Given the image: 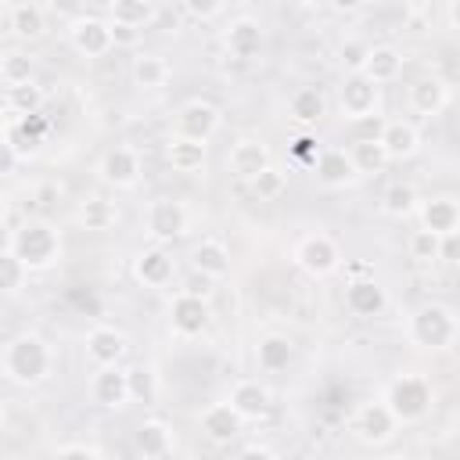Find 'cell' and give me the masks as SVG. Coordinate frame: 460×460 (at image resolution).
<instances>
[{
    "label": "cell",
    "mask_w": 460,
    "mask_h": 460,
    "mask_svg": "<svg viewBox=\"0 0 460 460\" xmlns=\"http://www.w3.org/2000/svg\"><path fill=\"white\" fill-rule=\"evenodd\" d=\"M0 367H4V377L14 381V385H40L50 377L54 370V352L50 345L36 334V331H22L14 334L7 345H4V356H0Z\"/></svg>",
    "instance_id": "6da1fadb"
},
{
    "label": "cell",
    "mask_w": 460,
    "mask_h": 460,
    "mask_svg": "<svg viewBox=\"0 0 460 460\" xmlns=\"http://www.w3.org/2000/svg\"><path fill=\"white\" fill-rule=\"evenodd\" d=\"M7 248L25 262V270H47L61 255V237L47 219H25L18 230H11Z\"/></svg>",
    "instance_id": "7a4b0ae2"
},
{
    "label": "cell",
    "mask_w": 460,
    "mask_h": 460,
    "mask_svg": "<svg viewBox=\"0 0 460 460\" xmlns=\"http://www.w3.org/2000/svg\"><path fill=\"white\" fill-rule=\"evenodd\" d=\"M431 399H435L431 381L420 377V374H399V377L388 385V392H385V406L392 410V417H395L399 424L420 420V417L431 410Z\"/></svg>",
    "instance_id": "3957f363"
},
{
    "label": "cell",
    "mask_w": 460,
    "mask_h": 460,
    "mask_svg": "<svg viewBox=\"0 0 460 460\" xmlns=\"http://www.w3.org/2000/svg\"><path fill=\"white\" fill-rule=\"evenodd\" d=\"M410 341L420 345V349H435V352L438 349H449L456 341V320H453V313L446 305H435V302L413 309V316H410Z\"/></svg>",
    "instance_id": "277c9868"
},
{
    "label": "cell",
    "mask_w": 460,
    "mask_h": 460,
    "mask_svg": "<svg viewBox=\"0 0 460 460\" xmlns=\"http://www.w3.org/2000/svg\"><path fill=\"white\" fill-rule=\"evenodd\" d=\"M295 262H298L309 277H327V273H334V270L341 266V252H338V244H334L331 234L316 230V234L298 237V244H295Z\"/></svg>",
    "instance_id": "5b68a950"
},
{
    "label": "cell",
    "mask_w": 460,
    "mask_h": 460,
    "mask_svg": "<svg viewBox=\"0 0 460 460\" xmlns=\"http://www.w3.org/2000/svg\"><path fill=\"white\" fill-rule=\"evenodd\" d=\"M68 43L83 58H104L115 47L111 22L108 18H97V14H79V18L68 22Z\"/></svg>",
    "instance_id": "8992f818"
},
{
    "label": "cell",
    "mask_w": 460,
    "mask_h": 460,
    "mask_svg": "<svg viewBox=\"0 0 460 460\" xmlns=\"http://www.w3.org/2000/svg\"><path fill=\"white\" fill-rule=\"evenodd\" d=\"M216 129H219V108L208 101H187L176 111V137H183V140L208 144Z\"/></svg>",
    "instance_id": "52a82bcc"
},
{
    "label": "cell",
    "mask_w": 460,
    "mask_h": 460,
    "mask_svg": "<svg viewBox=\"0 0 460 460\" xmlns=\"http://www.w3.org/2000/svg\"><path fill=\"white\" fill-rule=\"evenodd\" d=\"M144 223H147V234L158 244H165V241H172V237H180L187 230V205L176 201V198H155L147 205Z\"/></svg>",
    "instance_id": "ba28073f"
},
{
    "label": "cell",
    "mask_w": 460,
    "mask_h": 460,
    "mask_svg": "<svg viewBox=\"0 0 460 460\" xmlns=\"http://www.w3.org/2000/svg\"><path fill=\"white\" fill-rule=\"evenodd\" d=\"M97 172H101L104 183H111V187H119V190H129V187H137V180H140V151L129 147V144H115L111 151H104Z\"/></svg>",
    "instance_id": "9c48e42d"
},
{
    "label": "cell",
    "mask_w": 460,
    "mask_h": 460,
    "mask_svg": "<svg viewBox=\"0 0 460 460\" xmlns=\"http://www.w3.org/2000/svg\"><path fill=\"white\" fill-rule=\"evenodd\" d=\"M395 424H399V420L392 417V410H388L385 402H363V406L356 410V417H352V435H356L359 442H367V446H381V442L392 438Z\"/></svg>",
    "instance_id": "30bf717a"
},
{
    "label": "cell",
    "mask_w": 460,
    "mask_h": 460,
    "mask_svg": "<svg viewBox=\"0 0 460 460\" xmlns=\"http://www.w3.org/2000/svg\"><path fill=\"white\" fill-rule=\"evenodd\" d=\"M208 302L205 298H198V295H190V291H180L172 302H169V323H172V331L180 334V338H194V334H201L205 327H208Z\"/></svg>",
    "instance_id": "8fae6325"
},
{
    "label": "cell",
    "mask_w": 460,
    "mask_h": 460,
    "mask_svg": "<svg viewBox=\"0 0 460 460\" xmlns=\"http://www.w3.org/2000/svg\"><path fill=\"white\" fill-rule=\"evenodd\" d=\"M377 90H381V86H374L367 75H345V83H341V90H338L341 115H345V119H356V122L370 119V115L377 111Z\"/></svg>",
    "instance_id": "7c38bea8"
},
{
    "label": "cell",
    "mask_w": 460,
    "mask_h": 460,
    "mask_svg": "<svg viewBox=\"0 0 460 460\" xmlns=\"http://www.w3.org/2000/svg\"><path fill=\"white\" fill-rule=\"evenodd\" d=\"M90 399L97 406H104V410L126 406L133 399L129 395V374L122 367H101V370H93V377H90Z\"/></svg>",
    "instance_id": "4fadbf2b"
},
{
    "label": "cell",
    "mask_w": 460,
    "mask_h": 460,
    "mask_svg": "<svg viewBox=\"0 0 460 460\" xmlns=\"http://www.w3.org/2000/svg\"><path fill=\"white\" fill-rule=\"evenodd\" d=\"M273 162H270V151H266V144L262 140H252V137H244V140H237L234 147H230V155H226V169L237 176V180H244V183H252L259 172H266Z\"/></svg>",
    "instance_id": "5bb4252c"
},
{
    "label": "cell",
    "mask_w": 460,
    "mask_h": 460,
    "mask_svg": "<svg viewBox=\"0 0 460 460\" xmlns=\"http://www.w3.org/2000/svg\"><path fill=\"white\" fill-rule=\"evenodd\" d=\"M176 273V262L172 255L162 248V244H151V248H140L137 259H133V277L147 288H165Z\"/></svg>",
    "instance_id": "9a60e30c"
},
{
    "label": "cell",
    "mask_w": 460,
    "mask_h": 460,
    "mask_svg": "<svg viewBox=\"0 0 460 460\" xmlns=\"http://www.w3.org/2000/svg\"><path fill=\"white\" fill-rule=\"evenodd\" d=\"M385 305H388V295H385V288L374 277H363V280H349L345 284V309L352 316L370 320V316H381Z\"/></svg>",
    "instance_id": "2e32d148"
},
{
    "label": "cell",
    "mask_w": 460,
    "mask_h": 460,
    "mask_svg": "<svg viewBox=\"0 0 460 460\" xmlns=\"http://www.w3.org/2000/svg\"><path fill=\"white\" fill-rule=\"evenodd\" d=\"M126 349H129V341H126V334L122 331H115V327H93L90 334H86V359L101 370V367H119V359L126 356Z\"/></svg>",
    "instance_id": "e0dca14e"
},
{
    "label": "cell",
    "mask_w": 460,
    "mask_h": 460,
    "mask_svg": "<svg viewBox=\"0 0 460 460\" xmlns=\"http://www.w3.org/2000/svg\"><path fill=\"white\" fill-rule=\"evenodd\" d=\"M377 140L385 144L388 162L413 158V155H417V147H420V133H417V126H413V122H406V119H388V122L381 126Z\"/></svg>",
    "instance_id": "ac0fdd59"
},
{
    "label": "cell",
    "mask_w": 460,
    "mask_h": 460,
    "mask_svg": "<svg viewBox=\"0 0 460 460\" xmlns=\"http://www.w3.org/2000/svg\"><path fill=\"white\" fill-rule=\"evenodd\" d=\"M223 43H226V54L230 58L252 61L262 50V25L255 18H234L230 29H226V36H223Z\"/></svg>",
    "instance_id": "d6986e66"
},
{
    "label": "cell",
    "mask_w": 460,
    "mask_h": 460,
    "mask_svg": "<svg viewBox=\"0 0 460 460\" xmlns=\"http://www.w3.org/2000/svg\"><path fill=\"white\" fill-rule=\"evenodd\" d=\"M241 424H244V417H241L230 402H208V406L201 410V431H205L212 442H230V438H237V435H241Z\"/></svg>",
    "instance_id": "ffe728a7"
},
{
    "label": "cell",
    "mask_w": 460,
    "mask_h": 460,
    "mask_svg": "<svg viewBox=\"0 0 460 460\" xmlns=\"http://www.w3.org/2000/svg\"><path fill=\"white\" fill-rule=\"evenodd\" d=\"M313 169H316V180H320L323 187H349V183L359 176L345 147H327V151H320V158H316Z\"/></svg>",
    "instance_id": "44dd1931"
},
{
    "label": "cell",
    "mask_w": 460,
    "mask_h": 460,
    "mask_svg": "<svg viewBox=\"0 0 460 460\" xmlns=\"http://www.w3.org/2000/svg\"><path fill=\"white\" fill-rule=\"evenodd\" d=\"M226 402H230L244 420H259V417H266L270 406H273L270 388L259 385V381H237V385L230 388V399H226Z\"/></svg>",
    "instance_id": "7402d4cb"
},
{
    "label": "cell",
    "mask_w": 460,
    "mask_h": 460,
    "mask_svg": "<svg viewBox=\"0 0 460 460\" xmlns=\"http://www.w3.org/2000/svg\"><path fill=\"white\" fill-rule=\"evenodd\" d=\"M104 11H108V22H115V25H133V29H151L155 22H158V4H151V0H108L104 4Z\"/></svg>",
    "instance_id": "603a6c76"
},
{
    "label": "cell",
    "mask_w": 460,
    "mask_h": 460,
    "mask_svg": "<svg viewBox=\"0 0 460 460\" xmlns=\"http://www.w3.org/2000/svg\"><path fill=\"white\" fill-rule=\"evenodd\" d=\"M7 29L18 40H40L47 32V7L43 4H4Z\"/></svg>",
    "instance_id": "cb8c5ba5"
},
{
    "label": "cell",
    "mask_w": 460,
    "mask_h": 460,
    "mask_svg": "<svg viewBox=\"0 0 460 460\" xmlns=\"http://www.w3.org/2000/svg\"><path fill=\"white\" fill-rule=\"evenodd\" d=\"M420 226L438 234V237H449L460 230V205L453 198H428L420 205Z\"/></svg>",
    "instance_id": "d4e9b609"
},
{
    "label": "cell",
    "mask_w": 460,
    "mask_h": 460,
    "mask_svg": "<svg viewBox=\"0 0 460 460\" xmlns=\"http://www.w3.org/2000/svg\"><path fill=\"white\" fill-rule=\"evenodd\" d=\"M363 75L374 83V86H388L402 75V54L392 47V43H377L370 47V58H367V68Z\"/></svg>",
    "instance_id": "484cf974"
},
{
    "label": "cell",
    "mask_w": 460,
    "mask_h": 460,
    "mask_svg": "<svg viewBox=\"0 0 460 460\" xmlns=\"http://www.w3.org/2000/svg\"><path fill=\"white\" fill-rule=\"evenodd\" d=\"M449 104V86L438 75H424L410 86V108L420 115H438Z\"/></svg>",
    "instance_id": "4316f807"
},
{
    "label": "cell",
    "mask_w": 460,
    "mask_h": 460,
    "mask_svg": "<svg viewBox=\"0 0 460 460\" xmlns=\"http://www.w3.org/2000/svg\"><path fill=\"white\" fill-rule=\"evenodd\" d=\"M190 266H194L201 277L219 280V277L230 273V252H226L223 241H212V237H208V241L194 244V252H190Z\"/></svg>",
    "instance_id": "83f0119b"
},
{
    "label": "cell",
    "mask_w": 460,
    "mask_h": 460,
    "mask_svg": "<svg viewBox=\"0 0 460 460\" xmlns=\"http://www.w3.org/2000/svg\"><path fill=\"white\" fill-rule=\"evenodd\" d=\"M291 359H295L291 338H284V334H266V338H259V345H255V363H259V370L280 374V370H288Z\"/></svg>",
    "instance_id": "f1b7e54d"
},
{
    "label": "cell",
    "mask_w": 460,
    "mask_h": 460,
    "mask_svg": "<svg viewBox=\"0 0 460 460\" xmlns=\"http://www.w3.org/2000/svg\"><path fill=\"white\" fill-rule=\"evenodd\" d=\"M133 446H137V453L144 460H162L172 449V431L162 420H144L137 428V435H133Z\"/></svg>",
    "instance_id": "f546056e"
},
{
    "label": "cell",
    "mask_w": 460,
    "mask_h": 460,
    "mask_svg": "<svg viewBox=\"0 0 460 460\" xmlns=\"http://www.w3.org/2000/svg\"><path fill=\"white\" fill-rule=\"evenodd\" d=\"M288 111H291L295 122L313 126V122H320L327 115V97H323L320 86H298L291 93V101H288Z\"/></svg>",
    "instance_id": "4dcf8cb0"
},
{
    "label": "cell",
    "mask_w": 460,
    "mask_h": 460,
    "mask_svg": "<svg viewBox=\"0 0 460 460\" xmlns=\"http://www.w3.org/2000/svg\"><path fill=\"white\" fill-rule=\"evenodd\" d=\"M349 158H352V165H356V172H359V176L381 172V169L388 165L385 144H381L377 137H359V140H352V147H349Z\"/></svg>",
    "instance_id": "1f68e13d"
},
{
    "label": "cell",
    "mask_w": 460,
    "mask_h": 460,
    "mask_svg": "<svg viewBox=\"0 0 460 460\" xmlns=\"http://www.w3.org/2000/svg\"><path fill=\"white\" fill-rule=\"evenodd\" d=\"M129 75L140 90H158L169 79V65H165L162 54H137L133 65H129Z\"/></svg>",
    "instance_id": "d6a6232c"
},
{
    "label": "cell",
    "mask_w": 460,
    "mask_h": 460,
    "mask_svg": "<svg viewBox=\"0 0 460 460\" xmlns=\"http://www.w3.org/2000/svg\"><path fill=\"white\" fill-rule=\"evenodd\" d=\"M165 162H169L176 172H198V169L205 165V144L172 137V140L165 144Z\"/></svg>",
    "instance_id": "836d02e7"
},
{
    "label": "cell",
    "mask_w": 460,
    "mask_h": 460,
    "mask_svg": "<svg viewBox=\"0 0 460 460\" xmlns=\"http://www.w3.org/2000/svg\"><path fill=\"white\" fill-rule=\"evenodd\" d=\"M0 83H4V90L29 86V83H32V61H29V54L7 50V54L0 58Z\"/></svg>",
    "instance_id": "e575fe53"
},
{
    "label": "cell",
    "mask_w": 460,
    "mask_h": 460,
    "mask_svg": "<svg viewBox=\"0 0 460 460\" xmlns=\"http://www.w3.org/2000/svg\"><path fill=\"white\" fill-rule=\"evenodd\" d=\"M115 219H119V208H115L108 198H101V194H93V198H86V201L79 205V223H83V230H108Z\"/></svg>",
    "instance_id": "d590c367"
},
{
    "label": "cell",
    "mask_w": 460,
    "mask_h": 460,
    "mask_svg": "<svg viewBox=\"0 0 460 460\" xmlns=\"http://www.w3.org/2000/svg\"><path fill=\"white\" fill-rule=\"evenodd\" d=\"M4 104L11 115H40V104H43V90L36 83L29 86H18V90H4Z\"/></svg>",
    "instance_id": "8d00e7d4"
},
{
    "label": "cell",
    "mask_w": 460,
    "mask_h": 460,
    "mask_svg": "<svg viewBox=\"0 0 460 460\" xmlns=\"http://www.w3.org/2000/svg\"><path fill=\"white\" fill-rule=\"evenodd\" d=\"M29 280V270H25V262L11 252V248H4L0 252V288L7 291V295H14L22 284Z\"/></svg>",
    "instance_id": "74e56055"
},
{
    "label": "cell",
    "mask_w": 460,
    "mask_h": 460,
    "mask_svg": "<svg viewBox=\"0 0 460 460\" xmlns=\"http://www.w3.org/2000/svg\"><path fill=\"white\" fill-rule=\"evenodd\" d=\"M248 187H252V194H255L259 201H273V198H280V194L288 190V176H284L277 165H270V169H266V172H259Z\"/></svg>",
    "instance_id": "f35d334b"
},
{
    "label": "cell",
    "mask_w": 460,
    "mask_h": 460,
    "mask_svg": "<svg viewBox=\"0 0 460 460\" xmlns=\"http://www.w3.org/2000/svg\"><path fill=\"white\" fill-rule=\"evenodd\" d=\"M413 201H417V194H413V187H410V183H392V187L385 190V198H381V208H385L388 216L402 219V216H410V212H413Z\"/></svg>",
    "instance_id": "ab89813d"
},
{
    "label": "cell",
    "mask_w": 460,
    "mask_h": 460,
    "mask_svg": "<svg viewBox=\"0 0 460 460\" xmlns=\"http://www.w3.org/2000/svg\"><path fill=\"white\" fill-rule=\"evenodd\" d=\"M126 374H129V395H133L137 402H155L158 388H155V374H151V367L133 363Z\"/></svg>",
    "instance_id": "60d3db41"
},
{
    "label": "cell",
    "mask_w": 460,
    "mask_h": 460,
    "mask_svg": "<svg viewBox=\"0 0 460 460\" xmlns=\"http://www.w3.org/2000/svg\"><path fill=\"white\" fill-rule=\"evenodd\" d=\"M367 58H370V43H363V40H345L338 47V61L349 68V75H363Z\"/></svg>",
    "instance_id": "b9f144b4"
},
{
    "label": "cell",
    "mask_w": 460,
    "mask_h": 460,
    "mask_svg": "<svg viewBox=\"0 0 460 460\" xmlns=\"http://www.w3.org/2000/svg\"><path fill=\"white\" fill-rule=\"evenodd\" d=\"M410 252H413V259H438L442 237L420 226V230H413V237H410Z\"/></svg>",
    "instance_id": "7bdbcfd3"
},
{
    "label": "cell",
    "mask_w": 460,
    "mask_h": 460,
    "mask_svg": "<svg viewBox=\"0 0 460 460\" xmlns=\"http://www.w3.org/2000/svg\"><path fill=\"white\" fill-rule=\"evenodd\" d=\"M180 11H183V14H190V18H201V22H208V18H219L226 7H223V4H216V0H212V4H201V0H187Z\"/></svg>",
    "instance_id": "ee69618b"
},
{
    "label": "cell",
    "mask_w": 460,
    "mask_h": 460,
    "mask_svg": "<svg viewBox=\"0 0 460 460\" xmlns=\"http://www.w3.org/2000/svg\"><path fill=\"white\" fill-rule=\"evenodd\" d=\"M291 151H295V158H298V162H309V165H316V158H320V147H316V137H298Z\"/></svg>",
    "instance_id": "f6af8a7d"
},
{
    "label": "cell",
    "mask_w": 460,
    "mask_h": 460,
    "mask_svg": "<svg viewBox=\"0 0 460 460\" xmlns=\"http://www.w3.org/2000/svg\"><path fill=\"white\" fill-rule=\"evenodd\" d=\"M140 29H133V25H115L111 22V40H115V47H137L140 43Z\"/></svg>",
    "instance_id": "bcb514c9"
},
{
    "label": "cell",
    "mask_w": 460,
    "mask_h": 460,
    "mask_svg": "<svg viewBox=\"0 0 460 460\" xmlns=\"http://www.w3.org/2000/svg\"><path fill=\"white\" fill-rule=\"evenodd\" d=\"M438 259H446V262H460V230L449 234V237H442V252H438Z\"/></svg>",
    "instance_id": "7dc6e473"
},
{
    "label": "cell",
    "mask_w": 460,
    "mask_h": 460,
    "mask_svg": "<svg viewBox=\"0 0 460 460\" xmlns=\"http://www.w3.org/2000/svg\"><path fill=\"white\" fill-rule=\"evenodd\" d=\"M58 460H97V453L86 449V446H65V449L58 453Z\"/></svg>",
    "instance_id": "c3c4849f"
},
{
    "label": "cell",
    "mask_w": 460,
    "mask_h": 460,
    "mask_svg": "<svg viewBox=\"0 0 460 460\" xmlns=\"http://www.w3.org/2000/svg\"><path fill=\"white\" fill-rule=\"evenodd\" d=\"M237 460H277V456L270 449H262V446H248V449L237 453Z\"/></svg>",
    "instance_id": "681fc988"
},
{
    "label": "cell",
    "mask_w": 460,
    "mask_h": 460,
    "mask_svg": "<svg viewBox=\"0 0 460 460\" xmlns=\"http://www.w3.org/2000/svg\"><path fill=\"white\" fill-rule=\"evenodd\" d=\"M449 22L460 29V0H453V4H449Z\"/></svg>",
    "instance_id": "f907efd6"
},
{
    "label": "cell",
    "mask_w": 460,
    "mask_h": 460,
    "mask_svg": "<svg viewBox=\"0 0 460 460\" xmlns=\"http://www.w3.org/2000/svg\"><path fill=\"white\" fill-rule=\"evenodd\" d=\"M385 460H402V456H385Z\"/></svg>",
    "instance_id": "816d5d0a"
}]
</instances>
